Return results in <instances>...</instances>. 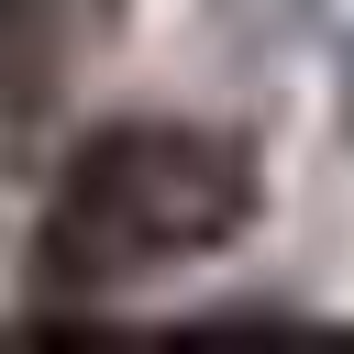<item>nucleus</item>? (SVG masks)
Here are the masks:
<instances>
[{"label": "nucleus", "instance_id": "obj_1", "mask_svg": "<svg viewBox=\"0 0 354 354\" xmlns=\"http://www.w3.org/2000/svg\"><path fill=\"white\" fill-rule=\"evenodd\" d=\"M254 221V155L221 122H111L66 155L44 199V288H122L188 266Z\"/></svg>", "mask_w": 354, "mask_h": 354}, {"label": "nucleus", "instance_id": "obj_2", "mask_svg": "<svg viewBox=\"0 0 354 354\" xmlns=\"http://www.w3.org/2000/svg\"><path fill=\"white\" fill-rule=\"evenodd\" d=\"M33 11H44V0H0V33H22V22H33Z\"/></svg>", "mask_w": 354, "mask_h": 354}]
</instances>
